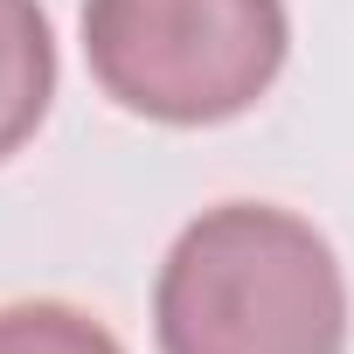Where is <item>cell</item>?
Segmentation results:
<instances>
[{"instance_id":"1","label":"cell","mask_w":354,"mask_h":354,"mask_svg":"<svg viewBox=\"0 0 354 354\" xmlns=\"http://www.w3.org/2000/svg\"><path fill=\"white\" fill-rule=\"evenodd\" d=\"M160 354H347V271L278 202H216L153 278Z\"/></svg>"},{"instance_id":"2","label":"cell","mask_w":354,"mask_h":354,"mask_svg":"<svg viewBox=\"0 0 354 354\" xmlns=\"http://www.w3.org/2000/svg\"><path fill=\"white\" fill-rule=\"evenodd\" d=\"M292 56L285 0H84L97 91L153 125L243 118Z\"/></svg>"},{"instance_id":"3","label":"cell","mask_w":354,"mask_h":354,"mask_svg":"<svg viewBox=\"0 0 354 354\" xmlns=\"http://www.w3.org/2000/svg\"><path fill=\"white\" fill-rule=\"evenodd\" d=\"M56 104V28L42 0H0V160H15Z\"/></svg>"},{"instance_id":"4","label":"cell","mask_w":354,"mask_h":354,"mask_svg":"<svg viewBox=\"0 0 354 354\" xmlns=\"http://www.w3.org/2000/svg\"><path fill=\"white\" fill-rule=\"evenodd\" d=\"M0 354H125L104 319L70 299H15L0 306Z\"/></svg>"}]
</instances>
